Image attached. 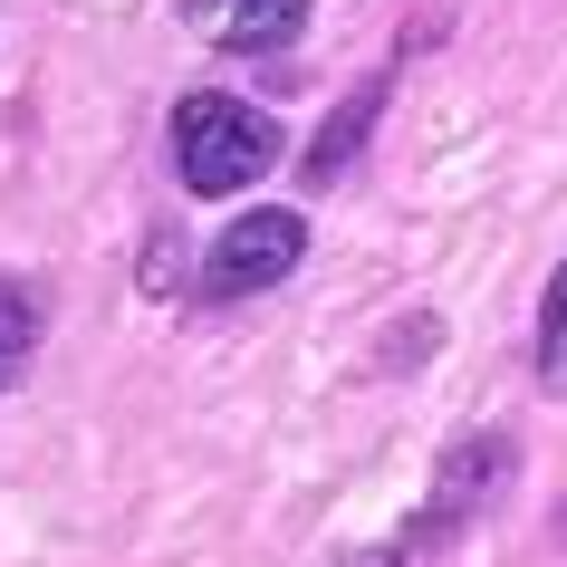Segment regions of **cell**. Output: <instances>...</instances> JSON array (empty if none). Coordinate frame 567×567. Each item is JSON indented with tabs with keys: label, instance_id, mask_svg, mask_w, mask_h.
Returning <instances> with one entry per match:
<instances>
[{
	"label": "cell",
	"instance_id": "6da1fadb",
	"mask_svg": "<svg viewBox=\"0 0 567 567\" xmlns=\"http://www.w3.org/2000/svg\"><path fill=\"white\" fill-rule=\"evenodd\" d=\"M279 154H289V135H279V116H269V106H250V96H221V87L174 96V183L193 193V203L250 193V183H260Z\"/></svg>",
	"mask_w": 567,
	"mask_h": 567
},
{
	"label": "cell",
	"instance_id": "7a4b0ae2",
	"mask_svg": "<svg viewBox=\"0 0 567 567\" xmlns=\"http://www.w3.org/2000/svg\"><path fill=\"white\" fill-rule=\"evenodd\" d=\"M308 260V212L289 203H250L240 221H221L203 250V299H269L279 279H299Z\"/></svg>",
	"mask_w": 567,
	"mask_h": 567
},
{
	"label": "cell",
	"instance_id": "3957f363",
	"mask_svg": "<svg viewBox=\"0 0 567 567\" xmlns=\"http://www.w3.org/2000/svg\"><path fill=\"white\" fill-rule=\"evenodd\" d=\"M509 462H519V452H509V433H462V443L443 452V472H433V501H423V519H414V548L452 538L481 501H501Z\"/></svg>",
	"mask_w": 567,
	"mask_h": 567
},
{
	"label": "cell",
	"instance_id": "277c9868",
	"mask_svg": "<svg viewBox=\"0 0 567 567\" xmlns=\"http://www.w3.org/2000/svg\"><path fill=\"white\" fill-rule=\"evenodd\" d=\"M174 20L221 59H279V49H299L308 0H174Z\"/></svg>",
	"mask_w": 567,
	"mask_h": 567
},
{
	"label": "cell",
	"instance_id": "5b68a950",
	"mask_svg": "<svg viewBox=\"0 0 567 567\" xmlns=\"http://www.w3.org/2000/svg\"><path fill=\"white\" fill-rule=\"evenodd\" d=\"M375 116H385V78L347 87V106H337V116L318 125V145L299 154V183H308V193H328V183L357 174V154H365V135H375Z\"/></svg>",
	"mask_w": 567,
	"mask_h": 567
},
{
	"label": "cell",
	"instance_id": "8992f818",
	"mask_svg": "<svg viewBox=\"0 0 567 567\" xmlns=\"http://www.w3.org/2000/svg\"><path fill=\"white\" fill-rule=\"evenodd\" d=\"M49 347V279L30 269H0V394H20V375Z\"/></svg>",
	"mask_w": 567,
	"mask_h": 567
},
{
	"label": "cell",
	"instance_id": "52a82bcc",
	"mask_svg": "<svg viewBox=\"0 0 567 567\" xmlns=\"http://www.w3.org/2000/svg\"><path fill=\"white\" fill-rule=\"evenodd\" d=\"M538 385L548 394L567 385V260L548 269V289H538Z\"/></svg>",
	"mask_w": 567,
	"mask_h": 567
},
{
	"label": "cell",
	"instance_id": "ba28073f",
	"mask_svg": "<svg viewBox=\"0 0 567 567\" xmlns=\"http://www.w3.org/2000/svg\"><path fill=\"white\" fill-rule=\"evenodd\" d=\"M174 279H183V231H154V240H145V279H135V289H145V299H164Z\"/></svg>",
	"mask_w": 567,
	"mask_h": 567
},
{
	"label": "cell",
	"instance_id": "9c48e42d",
	"mask_svg": "<svg viewBox=\"0 0 567 567\" xmlns=\"http://www.w3.org/2000/svg\"><path fill=\"white\" fill-rule=\"evenodd\" d=\"M433 337H443V328H433V318H404V328L385 337V375H414V365H423V347H433Z\"/></svg>",
	"mask_w": 567,
	"mask_h": 567
}]
</instances>
